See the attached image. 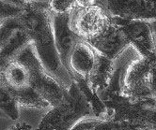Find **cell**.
Masks as SVG:
<instances>
[{
  "instance_id": "obj_2",
  "label": "cell",
  "mask_w": 156,
  "mask_h": 130,
  "mask_svg": "<svg viewBox=\"0 0 156 130\" xmlns=\"http://www.w3.org/2000/svg\"><path fill=\"white\" fill-rule=\"evenodd\" d=\"M87 118H95L92 108L77 84L73 82L65 100L51 108L36 130H72Z\"/></svg>"
},
{
  "instance_id": "obj_10",
  "label": "cell",
  "mask_w": 156,
  "mask_h": 130,
  "mask_svg": "<svg viewBox=\"0 0 156 130\" xmlns=\"http://www.w3.org/2000/svg\"><path fill=\"white\" fill-rule=\"evenodd\" d=\"M100 53L116 61L132 47V43L122 27L116 22L111 24L95 38L87 41Z\"/></svg>"
},
{
  "instance_id": "obj_8",
  "label": "cell",
  "mask_w": 156,
  "mask_h": 130,
  "mask_svg": "<svg viewBox=\"0 0 156 130\" xmlns=\"http://www.w3.org/2000/svg\"><path fill=\"white\" fill-rule=\"evenodd\" d=\"M112 19L124 30L139 55L146 59L151 55H156V20L124 21L113 17Z\"/></svg>"
},
{
  "instance_id": "obj_12",
  "label": "cell",
  "mask_w": 156,
  "mask_h": 130,
  "mask_svg": "<svg viewBox=\"0 0 156 130\" xmlns=\"http://www.w3.org/2000/svg\"><path fill=\"white\" fill-rule=\"evenodd\" d=\"M96 62V50L86 40L82 39L73 50L68 70L73 81L83 80L88 82Z\"/></svg>"
},
{
  "instance_id": "obj_6",
  "label": "cell",
  "mask_w": 156,
  "mask_h": 130,
  "mask_svg": "<svg viewBox=\"0 0 156 130\" xmlns=\"http://www.w3.org/2000/svg\"><path fill=\"white\" fill-rule=\"evenodd\" d=\"M151 69L152 66L151 63L137 52L123 68L121 77L122 94L135 99L151 97L150 90Z\"/></svg>"
},
{
  "instance_id": "obj_20",
  "label": "cell",
  "mask_w": 156,
  "mask_h": 130,
  "mask_svg": "<svg viewBox=\"0 0 156 130\" xmlns=\"http://www.w3.org/2000/svg\"><path fill=\"white\" fill-rule=\"evenodd\" d=\"M148 61L151 63V66L156 69V55H152V56H151V57L148 59Z\"/></svg>"
},
{
  "instance_id": "obj_7",
  "label": "cell",
  "mask_w": 156,
  "mask_h": 130,
  "mask_svg": "<svg viewBox=\"0 0 156 130\" xmlns=\"http://www.w3.org/2000/svg\"><path fill=\"white\" fill-rule=\"evenodd\" d=\"M29 44L30 38L19 18L0 23V71Z\"/></svg>"
},
{
  "instance_id": "obj_15",
  "label": "cell",
  "mask_w": 156,
  "mask_h": 130,
  "mask_svg": "<svg viewBox=\"0 0 156 130\" xmlns=\"http://www.w3.org/2000/svg\"><path fill=\"white\" fill-rule=\"evenodd\" d=\"M19 107L15 97L0 78V112L10 120L17 122L20 116Z\"/></svg>"
},
{
  "instance_id": "obj_13",
  "label": "cell",
  "mask_w": 156,
  "mask_h": 130,
  "mask_svg": "<svg viewBox=\"0 0 156 130\" xmlns=\"http://www.w3.org/2000/svg\"><path fill=\"white\" fill-rule=\"evenodd\" d=\"M115 69V61L107 58L96 51L95 66L87 83L90 86V88L97 93V95L104 92L109 86Z\"/></svg>"
},
{
  "instance_id": "obj_4",
  "label": "cell",
  "mask_w": 156,
  "mask_h": 130,
  "mask_svg": "<svg viewBox=\"0 0 156 130\" xmlns=\"http://www.w3.org/2000/svg\"><path fill=\"white\" fill-rule=\"evenodd\" d=\"M112 17L100 1L77 0L71 12V27L82 39L90 41L111 24Z\"/></svg>"
},
{
  "instance_id": "obj_1",
  "label": "cell",
  "mask_w": 156,
  "mask_h": 130,
  "mask_svg": "<svg viewBox=\"0 0 156 130\" xmlns=\"http://www.w3.org/2000/svg\"><path fill=\"white\" fill-rule=\"evenodd\" d=\"M19 19L43 68L64 88L69 89L73 81L62 65L55 47L49 1L25 0L23 13Z\"/></svg>"
},
{
  "instance_id": "obj_14",
  "label": "cell",
  "mask_w": 156,
  "mask_h": 130,
  "mask_svg": "<svg viewBox=\"0 0 156 130\" xmlns=\"http://www.w3.org/2000/svg\"><path fill=\"white\" fill-rule=\"evenodd\" d=\"M72 130H142V128L125 122L100 118H87L78 123Z\"/></svg>"
},
{
  "instance_id": "obj_17",
  "label": "cell",
  "mask_w": 156,
  "mask_h": 130,
  "mask_svg": "<svg viewBox=\"0 0 156 130\" xmlns=\"http://www.w3.org/2000/svg\"><path fill=\"white\" fill-rule=\"evenodd\" d=\"M77 5V0H52L49 8L52 14L71 13Z\"/></svg>"
},
{
  "instance_id": "obj_16",
  "label": "cell",
  "mask_w": 156,
  "mask_h": 130,
  "mask_svg": "<svg viewBox=\"0 0 156 130\" xmlns=\"http://www.w3.org/2000/svg\"><path fill=\"white\" fill-rule=\"evenodd\" d=\"M25 0H0V23L19 18L23 13Z\"/></svg>"
},
{
  "instance_id": "obj_21",
  "label": "cell",
  "mask_w": 156,
  "mask_h": 130,
  "mask_svg": "<svg viewBox=\"0 0 156 130\" xmlns=\"http://www.w3.org/2000/svg\"><path fill=\"white\" fill-rule=\"evenodd\" d=\"M3 116H5V115H4L1 112H0V117H3Z\"/></svg>"
},
{
  "instance_id": "obj_18",
  "label": "cell",
  "mask_w": 156,
  "mask_h": 130,
  "mask_svg": "<svg viewBox=\"0 0 156 130\" xmlns=\"http://www.w3.org/2000/svg\"><path fill=\"white\" fill-rule=\"evenodd\" d=\"M150 90H151V97L156 103V69L153 67L151 69V79H150Z\"/></svg>"
},
{
  "instance_id": "obj_11",
  "label": "cell",
  "mask_w": 156,
  "mask_h": 130,
  "mask_svg": "<svg viewBox=\"0 0 156 130\" xmlns=\"http://www.w3.org/2000/svg\"><path fill=\"white\" fill-rule=\"evenodd\" d=\"M52 25L55 47L61 63L67 69L71 53L82 38L71 27V13L52 14Z\"/></svg>"
},
{
  "instance_id": "obj_5",
  "label": "cell",
  "mask_w": 156,
  "mask_h": 130,
  "mask_svg": "<svg viewBox=\"0 0 156 130\" xmlns=\"http://www.w3.org/2000/svg\"><path fill=\"white\" fill-rule=\"evenodd\" d=\"M21 55L28 65L32 90L41 97L50 108L58 106L64 101L68 95L69 89L64 88L45 70L39 60L32 44L26 47L21 52Z\"/></svg>"
},
{
  "instance_id": "obj_3",
  "label": "cell",
  "mask_w": 156,
  "mask_h": 130,
  "mask_svg": "<svg viewBox=\"0 0 156 130\" xmlns=\"http://www.w3.org/2000/svg\"><path fill=\"white\" fill-rule=\"evenodd\" d=\"M0 78L22 107L33 109H51L50 106L31 88L28 65L20 55L0 71Z\"/></svg>"
},
{
  "instance_id": "obj_9",
  "label": "cell",
  "mask_w": 156,
  "mask_h": 130,
  "mask_svg": "<svg viewBox=\"0 0 156 130\" xmlns=\"http://www.w3.org/2000/svg\"><path fill=\"white\" fill-rule=\"evenodd\" d=\"M113 18L124 21L156 20V1L150 0H109L100 1Z\"/></svg>"
},
{
  "instance_id": "obj_19",
  "label": "cell",
  "mask_w": 156,
  "mask_h": 130,
  "mask_svg": "<svg viewBox=\"0 0 156 130\" xmlns=\"http://www.w3.org/2000/svg\"><path fill=\"white\" fill-rule=\"evenodd\" d=\"M7 130H34V128L23 121H17Z\"/></svg>"
}]
</instances>
